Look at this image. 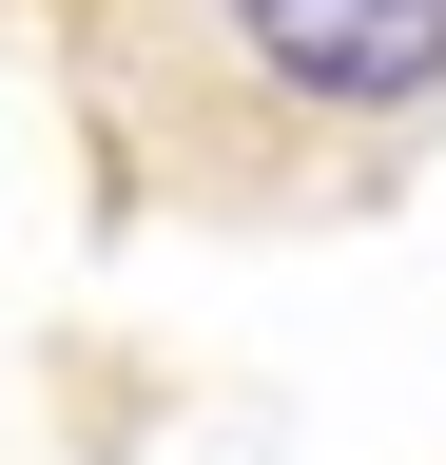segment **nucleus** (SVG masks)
Returning <instances> with one entry per match:
<instances>
[{"label":"nucleus","instance_id":"obj_1","mask_svg":"<svg viewBox=\"0 0 446 465\" xmlns=\"http://www.w3.org/2000/svg\"><path fill=\"white\" fill-rule=\"evenodd\" d=\"M408 116H446V0H175V136L194 194H272L311 155H388Z\"/></svg>","mask_w":446,"mask_h":465}]
</instances>
